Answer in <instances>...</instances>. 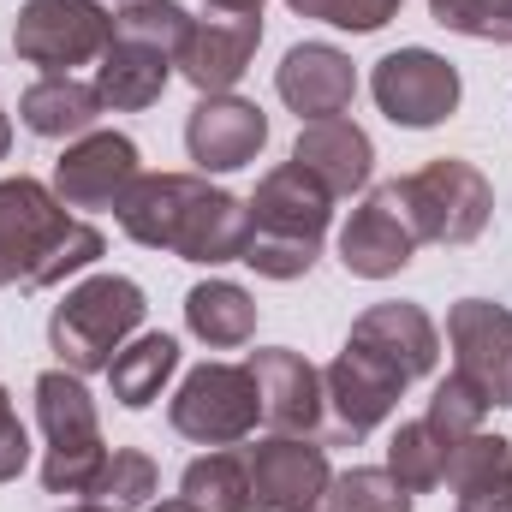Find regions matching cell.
<instances>
[{
  "label": "cell",
  "instance_id": "1",
  "mask_svg": "<svg viewBox=\"0 0 512 512\" xmlns=\"http://www.w3.org/2000/svg\"><path fill=\"white\" fill-rule=\"evenodd\" d=\"M131 245L173 251L185 262H245L251 245V203L197 179V173H143L114 209Z\"/></svg>",
  "mask_w": 512,
  "mask_h": 512
},
{
  "label": "cell",
  "instance_id": "2",
  "mask_svg": "<svg viewBox=\"0 0 512 512\" xmlns=\"http://www.w3.org/2000/svg\"><path fill=\"white\" fill-rule=\"evenodd\" d=\"M108 251L102 227L66 215V203L42 179H0V286H60Z\"/></svg>",
  "mask_w": 512,
  "mask_h": 512
},
{
  "label": "cell",
  "instance_id": "3",
  "mask_svg": "<svg viewBox=\"0 0 512 512\" xmlns=\"http://www.w3.org/2000/svg\"><path fill=\"white\" fill-rule=\"evenodd\" d=\"M328 221H334V197L322 179H310L298 161L274 167L251 197V262L262 280H298L310 274V262L328 239Z\"/></svg>",
  "mask_w": 512,
  "mask_h": 512
},
{
  "label": "cell",
  "instance_id": "4",
  "mask_svg": "<svg viewBox=\"0 0 512 512\" xmlns=\"http://www.w3.org/2000/svg\"><path fill=\"white\" fill-rule=\"evenodd\" d=\"M143 316H149V304H143V286L137 280H126V274H90L84 286H72L54 304L48 346H54L60 370L90 376V370H108L114 364V352L143 328Z\"/></svg>",
  "mask_w": 512,
  "mask_h": 512
},
{
  "label": "cell",
  "instance_id": "5",
  "mask_svg": "<svg viewBox=\"0 0 512 512\" xmlns=\"http://www.w3.org/2000/svg\"><path fill=\"white\" fill-rule=\"evenodd\" d=\"M36 417L48 435L42 489L48 495H90V483L108 459V441H102V417H96V399H90L84 376H72V370L36 376Z\"/></svg>",
  "mask_w": 512,
  "mask_h": 512
},
{
  "label": "cell",
  "instance_id": "6",
  "mask_svg": "<svg viewBox=\"0 0 512 512\" xmlns=\"http://www.w3.org/2000/svg\"><path fill=\"white\" fill-rule=\"evenodd\" d=\"M393 185H399V203H405V221H411L417 245L423 239L429 245H471V239H483V227L495 215L489 179L459 155H441V161H429V167H417Z\"/></svg>",
  "mask_w": 512,
  "mask_h": 512
},
{
  "label": "cell",
  "instance_id": "7",
  "mask_svg": "<svg viewBox=\"0 0 512 512\" xmlns=\"http://www.w3.org/2000/svg\"><path fill=\"white\" fill-rule=\"evenodd\" d=\"M167 423H173V435H185L197 447H239L262 423L256 376L245 364H197L167 399Z\"/></svg>",
  "mask_w": 512,
  "mask_h": 512
},
{
  "label": "cell",
  "instance_id": "8",
  "mask_svg": "<svg viewBox=\"0 0 512 512\" xmlns=\"http://www.w3.org/2000/svg\"><path fill=\"white\" fill-rule=\"evenodd\" d=\"M108 42H114V12H102V0H24L12 24L18 60L42 72L90 66L108 54Z\"/></svg>",
  "mask_w": 512,
  "mask_h": 512
},
{
  "label": "cell",
  "instance_id": "9",
  "mask_svg": "<svg viewBox=\"0 0 512 512\" xmlns=\"http://www.w3.org/2000/svg\"><path fill=\"white\" fill-rule=\"evenodd\" d=\"M370 96H376V108H382L393 126L429 131L459 108L465 84H459V66L453 60H441L429 48H393L387 60H376V72H370Z\"/></svg>",
  "mask_w": 512,
  "mask_h": 512
},
{
  "label": "cell",
  "instance_id": "10",
  "mask_svg": "<svg viewBox=\"0 0 512 512\" xmlns=\"http://www.w3.org/2000/svg\"><path fill=\"white\" fill-rule=\"evenodd\" d=\"M447 340H453V376L477 387L495 405H512V310L495 298H459L447 310Z\"/></svg>",
  "mask_w": 512,
  "mask_h": 512
},
{
  "label": "cell",
  "instance_id": "11",
  "mask_svg": "<svg viewBox=\"0 0 512 512\" xmlns=\"http://www.w3.org/2000/svg\"><path fill=\"white\" fill-rule=\"evenodd\" d=\"M137 179L143 167H137V143L126 131H84L54 161V197L66 209H120Z\"/></svg>",
  "mask_w": 512,
  "mask_h": 512
},
{
  "label": "cell",
  "instance_id": "12",
  "mask_svg": "<svg viewBox=\"0 0 512 512\" xmlns=\"http://www.w3.org/2000/svg\"><path fill=\"white\" fill-rule=\"evenodd\" d=\"M245 453V471H251V512H298L316 507L334 483L328 471V453L310 441V435H268Z\"/></svg>",
  "mask_w": 512,
  "mask_h": 512
},
{
  "label": "cell",
  "instance_id": "13",
  "mask_svg": "<svg viewBox=\"0 0 512 512\" xmlns=\"http://www.w3.org/2000/svg\"><path fill=\"white\" fill-rule=\"evenodd\" d=\"M346 346L364 352L370 364H382L387 376H399L405 387L423 382V376L435 370V358H441V334H435V322L423 316V304H405V298H393V304H370V310L352 322Z\"/></svg>",
  "mask_w": 512,
  "mask_h": 512
},
{
  "label": "cell",
  "instance_id": "14",
  "mask_svg": "<svg viewBox=\"0 0 512 512\" xmlns=\"http://www.w3.org/2000/svg\"><path fill=\"white\" fill-rule=\"evenodd\" d=\"M417 251V233H411V221H405V203H399V185H376L358 209H352V221H346V233H340V262H346V274H358V280H387V274H399L405 262Z\"/></svg>",
  "mask_w": 512,
  "mask_h": 512
},
{
  "label": "cell",
  "instance_id": "15",
  "mask_svg": "<svg viewBox=\"0 0 512 512\" xmlns=\"http://www.w3.org/2000/svg\"><path fill=\"white\" fill-rule=\"evenodd\" d=\"M268 143V114L245 102V96H203L185 120V149L203 173H233V167H251Z\"/></svg>",
  "mask_w": 512,
  "mask_h": 512
},
{
  "label": "cell",
  "instance_id": "16",
  "mask_svg": "<svg viewBox=\"0 0 512 512\" xmlns=\"http://www.w3.org/2000/svg\"><path fill=\"white\" fill-rule=\"evenodd\" d=\"M274 90L310 126L316 120H340L352 108V96H358V66L334 42H298V48H286L280 72H274Z\"/></svg>",
  "mask_w": 512,
  "mask_h": 512
},
{
  "label": "cell",
  "instance_id": "17",
  "mask_svg": "<svg viewBox=\"0 0 512 512\" xmlns=\"http://www.w3.org/2000/svg\"><path fill=\"white\" fill-rule=\"evenodd\" d=\"M262 42V18L256 12H215V18H191L185 48H179V72L203 90V96H227Z\"/></svg>",
  "mask_w": 512,
  "mask_h": 512
},
{
  "label": "cell",
  "instance_id": "18",
  "mask_svg": "<svg viewBox=\"0 0 512 512\" xmlns=\"http://www.w3.org/2000/svg\"><path fill=\"white\" fill-rule=\"evenodd\" d=\"M245 370L256 376L262 423H268L274 435H310V429L322 423V411H328V399H322V370H316L304 352L268 346V352H251Z\"/></svg>",
  "mask_w": 512,
  "mask_h": 512
},
{
  "label": "cell",
  "instance_id": "19",
  "mask_svg": "<svg viewBox=\"0 0 512 512\" xmlns=\"http://www.w3.org/2000/svg\"><path fill=\"white\" fill-rule=\"evenodd\" d=\"M399 393H405V382L387 376L382 364H370L352 346L322 370V399H328V417H334L340 441H364L376 423H387V411L399 405Z\"/></svg>",
  "mask_w": 512,
  "mask_h": 512
},
{
  "label": "cell",
  "instance_id": "20",
  "mask_svg": "<svg viewBox=\"0 0 512 512\" xmlns=\"http://www.w3.org/2000/svg\"><path fill=\"white\" fill-rule=\"evenodd\" d=\"M292 161L328 185V197H352L370 185V167H376V143L370 131L352 126V120H316V126L298 131L292 143Z\"/></svg>",
  "mask_w": 512,
  "mask_h": 512
},
{
  "label": "cell",
  "instance_id": "21",
  "mask_svg": "<svg viewBox=\"0 0 512 512\" xmlns=\"http://www.w3.org/2000/svg\"><path fill=\"white\" fill-rule=\"evenodd\" d=\"M173 72H179V66H173V48L114 30V42H108V54H102V72H96V96H102V108L137 114V108L161 102V90H167Z\"/></svg>",
  "mask_w": 512,
  "mask_h": 512
},
{
  "label": "cell",
  "instance_id": "22",
  "mask_svg": "<svg viewBox=\"0 0 512 512\" xmlns=\"http://www.w3.org/2000/svg\"><path fill=\"white\" fill-rule=\"evenodd\" d=\"M447 489L459 495V512H512V441L501 435H465L447 465Z\"/></svg>",
  "mask_w": 512,
  "mask_h": 512
},
{
  "label": "cell",
  "instance_id": "23",
  "mask_svg": "<svg viewBox=\"0 0 512 512\" xmlns=\"http://www.w3.org/2000/svg\"><path fill=\"white\" fill-rule=\"evenodd\" d=\"M18 120L36 137H84L102 120V96H96V84H84L72 72H42L18 96Z\"/></svg>",
  "mask_w": 512,
  "mask_h": 512
},
{
  "label": "cell",
  "instance_id": "24",
  "mask_svg": "<svg viewBox=\"0 0 512 512\" xmlns=\"http://www.w3.org/2000/svg\"><path fill=\"white\" fill-rule=\"evenodd\" d=\"M185 328L209 352H233L256 334V298L233 280H203V286L185 292Z\"/></svg>",
  "mask_w": 512,
  "mask_h": 512
},
{
  "label": "cell",
  "instance_id": "25",
  "mask_svg": "<svg viewBox=\"0 0 512 512\" xmlns=\"http://www.w3.org/2000/svg\"><path fill=\"white\" fill-rule=\"evenodd\" d=\"M173 370H179V340H173V334H137L131 346L114 352L108 387H114V399H120L126 411H143V405L161 399V387L173 382Z\"/></svg>",
  "mask_w": 512,
  "mask_h": 512
},
{
  "label": "cell",
  "instance_id": "26",
  "mask_svg": "<svg viewBox=\"0 0 512 512\" xmlns=\"http://www.w3.org/2000/svg\"><path fill=\"white\" fill-rule=\"evenodd\" d=\"M447 465H453V441L429 429V417H411L393 429L387 441V477L405 489V495H429L447 483Z\"/></svg>",
  "mask_w": 512,
  "mask_h": 512
},
{
  "label": "cell",
  "instance_id": "27",
  "mask_svg": "<svg viewBox=\"0 0 512 512\" xmlns=\"http://www.w3.org/2000/svg\"><path fill=\"white\" fill-rule=\"evenodd\" d=\"M179 501L191 512H251V471H245V453L221 447V453L191 459L185 477H179Z\"/></svg>",
  "mask_w": 512,
  "mask_h": 512
},
{
  "label": "cell",
  "instance_id": "28",
  "mask_svg": "<svg viewBox=\"0 0 512 512\" xmlns=\"http://www.w3.org/2000/svg\"><path fill=\"white\" fill-rule=\"evenodd\" d=\"M155 483H161V471H155L149 453L114 447V453L102 459L96 483H90V501H102V507H114V512H143L155 501Z\"/></svg>",
  "mask_w": 512,
  "mask_h": 512
},
{
  "label": "cell",
  "instance_id": "29",
  "mask_svg": "<svg viewBox=\"0 0 512 512\" xmlns=\"http://www.w3.org/2000/svg\"><path fill=\"white\" fill-rule=\"evenodd\" d=\"M328 512H411V495L387 477V465H352L328 483Z\"/></svg>",
  "mask_w": 512,
  "mask_h": 512
},
{
  "label": "cell",
  "instance_id": "30",
  "mask_svg": "<svg viewBox=\"0 0 512 512\" xmlns=\"http://www.w3.org/2000/svg\"><path fill=\"white\" fill-rule=\"evenodd\" d=\"M423 417H429V429H435V435H447V441L459 447L465 435H477V429H483L489 399L465 382V376H447V382L435 387V399H429V411H423Z\"/></svg>",
  "mask_w": 512,
  "mask_h": 512
},
{
  "label": "cell",
  "instance_id": "31",
  "mask_svg": "<svg viewBox=\"0 0 512 512\" xmlns=\"http://www.w3.org/2000/svg\"><path fill=\"white\" fill-rule=\"evenodd\" d=\"M441 30L477 36V42H512V0H429Z\"/></svg>",
  "mask_w": 512,
  "mask_h": 512
},
{
  "label": "cell",
  "instance_id": "32",
  "mask_svg": "<svg viewBox=\"0 0 512 512\" xmlns=\"http://www.w3.org/2000/svg\"><path fill=\"white\" fill-rule=\"evenodd\" d=\"M298 18H322V24H334V30H382L387 18L405 6V0H286Z\"/></svg>",
  "mask_w": 512,
  "mask_h": 512
},
{
  "label": "cell",
  "instance_id": "33",
  "mask_svg": "<svg viewBox=\"0 0 512 512\" xmlns=\"http://www.w3.org/2000/svg\"><path fill=\"white\" fill-rule=\"evenodd\" d=\"M24 459H30V435H24V423L12 411V393L0 387V483H12L24 471Z\"/></svg>",
  "mask_w": 512,
  "mask_h": 512
},
{
  "label": "cell",
  "instance_id": "34",
  "mask_svg": "<svg viewBox=\"0 0 512 512\" xmlns=\"http://www.w3.org/2000/svg\"><path fill=\"white\" fill-rule=\"evenodd\" d=\"M209 6H215V12H256V18H262V0H209Z\"/></svg>",
  "mask_w": 512,
  "mask_h": 512
},
{
  "label": "cell",
  "instance_id": "35",
  "mask_svg": "<svg viewBox=\"0 0 512 512\" xmlns=\"http://www.w3.org/2000/svg\"><path fill=\"white\" fill-rule=\"evenodd\" d=\"M6 149H12V120L0 114V161H6Z\"/></svg>",
  "mask_w": 512,
  "mask_h": 512
},
{
  "label": "cell",
  "instance_id": "36",
  "mask_svg": "<svg viewBox=\"0 0 512 512\" xmlns=\"http://www.w3.org/2000/svg\"><path fill=\"white\" fill-rule=\"evenodd\" d=\"M60 512H114V507H102V501H72V507H60Z\"/></svg>",
  "mask_w": 512,
  "mask_h": 512
},
{
  "label": "cell",
  "instance_id": "37",
  "mask_svg": "<svg viewBox=\"0 0 512 512\" xmlns=\"http://www.w3.org/2000/svg\"><path fill=\"white\" fill-rule=\"evenodd\" d=\"M149 512H191L185 501H161V507H149Z\"/></svg>",
  "mask_w": 512,
  "mask_h": 512
},
{
  "label": "cell",
  "instance_id": "38",
  "mask_svg": "<svg viewBox=\"0 0 512 512\" xmlns=\"http://www.w3.org/2000/svg\"><path fill=\"white\" fill-rule=\"evenodd\" d=\"M298 512H328V507H298Z\"/></svg>",
  "mask_w": 512,
  "mask_h": 512
}]
</instances>
